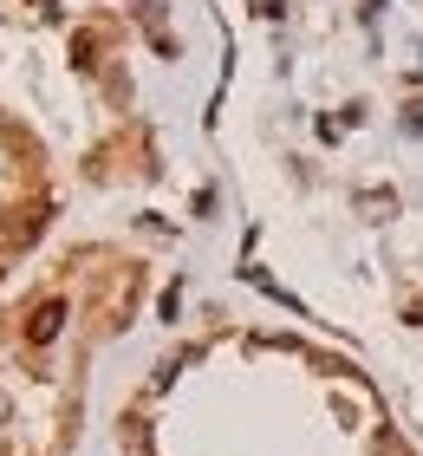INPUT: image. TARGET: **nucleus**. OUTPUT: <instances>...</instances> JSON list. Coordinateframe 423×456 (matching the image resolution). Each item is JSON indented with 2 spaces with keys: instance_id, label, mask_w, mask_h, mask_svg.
Here are the masks:
<instances>
[{
  "instance_id": "nucleus-1",
  "label": "nucleus",
  "mask_w": 423,
  "mask_h": 456,
  "mask_svg": "<svg viewBox=\"0 0 423 456\" xmlns=\"http://www.w3.org/2000/svg\"><path fill=\"white\" fill-rule=\"evenodd\" d=\"M59 326H66V300H39L33 320H27V339H33V346H53Z\"/></svg>"
},
{
  "instance_id": "nucleus-2",
  "label": "nucleus",
  "mask_w": 423,
  "mask_h": 456,
  "mask_svg": "<svg viewBox=\"0 0 423 456\" xmlns=\"http://www.w3.org/2000/svg\"><path fill=\"white\" fill-rule=\"evenodd\" d=\"M124 444H131V456H150V437H143V424H137V418L124 424Z\"/></svg>"
}]
</instances>
